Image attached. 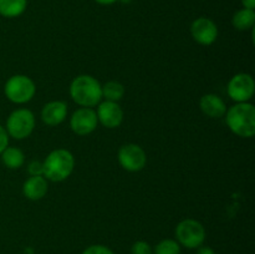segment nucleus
I'll use <instances>...</instances> for the list:
<instances>
[{
	"instance_id": "nucleus-1",
	"label": "nucleus",
	"mask_w": 255,
	"mask_h": 254,
	"mask_svg": "<svg viewBox=\"0 0 255 254\" xmlns=\"http://www.w3.org/2000/svg\"><path fill=\"white\" fill-rule=\"evenodd\" d=\"M226 122L234 134L251 138L255 134V107L251 102H238L226 112Z\"/></svg>"
},
{
	"instance_id": "nucleus-2",
	"label": "nucleus",
	"mask_w": 255,
	"mask_h": 254,
	"mask_svg": "<svg viewBox=\"0 0 255 254\" xmlns=\"http://www.w3.org/2000/svg\"><path fill=\"white\" fill-rule=\"evenodd\" d=\"M70 96L81 107H94L101 102L102 86L91 75H79L70 85Z\"/></svg>"
},
{
	"instance_id": "nucleus-3",
	"label": "nucleus",
	"mask_w": 255,
	"mask_h": 254,
	"mask_svg": "<svg viewBox=\"0 0 255 254\" xmlns=\"http://www.w3.org/2000/svg\"><path fill=\"white\" fill-rule=\"evenodd\" d=\"M44 164V177L47 181L62 182L69 178L75 168V158L70 151L57 148L50 152Z\"/></svg>"
},
{
	"instance_id": "nucleus-4",
	"label": "nucleus",
	"mask_w": 255,
	"mask_h": 254,
	"mask_svg": "<svg viewBox=\"0 0 255 254\" xmlns=\"http://www.w3.org/2000/svg\"><path fill=\"white\" fill-rule=\"evenodd\" d=\"M174 234L179 246L187 249H197L203 246L207 237L203 224L193 218H186L179 222L174 229Z\"/></svg>"
},
{
	"instance_id": "nucleus-5",
	"label": "nucleus",
	"mask_w": 255,
	"mask_h": 254,
	"mask_svg": "<svg viewBox=\"0 0 255 254\" xmlns=\"http://www.w3.org/2000/svg\"><path fill=\"white\" fill-rule=\"evenodd\" d=\"M36 92L35 82L26 75H14L5 82L4 94L12 104L22 105L31 101Z\"/></svg>"
},
{
	"instance_id": "nucleus-6",
	"label": "nucleus",
	"mask_w": 255,
	"mask_h": 254,
	"mask_svg": "<svg viewBox=\"0 0 255 254\" xmlns=\"http://www.w3.org/2000/svg\"><path fill=\"white\" fill-rule=\"evenodd\" d=\"M35 128V116L30 110L16 109L9 115L6 120V129L9 137L15 139H24L32 133Z\"/></svg>"
},
{
	"instance_id": "nucleus-7",
	"label": "nucleus",
	"mask_w": 255,
	"mask_h": 254,
	"mask_svg": "<svg viewBox=\"0 0 255 254\" xmlns=\"http://www.w3.org/2000/svg\"><path fill=\"white\" fill-rule=\"evenodd\" d=\"M255 92V82L252 75L241 72L237 74L229 80L227 86V94L233 101L238 102H249Z\"/></svg>"
},
{
	"instance_id": "nucleus-8",
	"label": "nucleus",
	"mask_w": 255,
	"mask_h": 254,
	"mask_svg": "<svg viewBox=\"0 0 255 254\" xmlns=\"http://www.w3.org/2000/svg\"><path fill=\"white\" fill-rule=\"evenodd\" d=\"M117 158L122 168L128 172L142 171L147 163L146 152L136 143H127L121 146Z\"/></svg>"
},
{
	"instance_id": "nucleus-9",
	"label": "nucleus",
	"mask_w": 255,
	"mask_h": 254,
	"mask_svg": "<svg viewBox=\"0 0 255 254\" xmlns=\"http://www.w3.org/2000/svg\"><path fill=\"white\" fill-rule=\"evenodd\" d=\"M99 125L97 115L91 107H80L72 114L70 119V127L72 132L79 136H86L92 133Z\"/></svg>"
},
{
	"instance_id": "nucleus-10",
	"label": "nucleus",
	"mask_w": 255,
	"mask_h": 254,
	"mask_svg": "<svg viewBox=\"0 0 255 254\" xmlns=\"http://www.w3.org/2000/svg\"><path fill=\"white\" fill-rule=\"evenodd\" d=\"M191 34L194 41L198 42L199 45L209 46L218 37V27L212 19L201 16L192 22Z\"/></svg>"
},
{
	"instance_id": "nucleus-11",
	"label": "nucleus",
	"mask_w": 255,
	"mask_h": 254,
	"mask_svg": "<svg viewBox=\"0 0 255 254\" xmlns=\"http://www.w3.org/2000/svg\"><path fill=\"white\" fill-rule=\"evenodd\" d=\"M96 115L100 124L107 128H116L124 121V110L121 109L119 102L106 101V100L100 102Z\"/></svg>"
},
{
	"instance_id": "nucleus-12",
	"label": "nucleus",
	"mask_w": 255,
	"mask_h": 254,
	"mask_svg": "<svg viewBox=\"0 0 255 254\" xmlns=\"http://www.w3.org/2000/svg\"><path fill=\"white\" fill-rule=\"evenodd\" d=\"M67 116V104L61 100L50 101L42 107L41 120L47 126H57Z\"/></svg>"
},
{
	"instance_id": "nucleus-13",
	"label": "nucleus",
	"mask_w": 255,
	"mask_h": 254,
	"mask_svg": "<svg viewBox=\"0 0 255 254\" xmlns=\"http://www.w3.org/2000/svg\"><path fill=\"white\" fill-rule=\"evenodd\" d=\"M49 191L47 179L44 176H30L22 184V193L30 201H40Z\"/></svg>"
},
{
	"instance_id": "nucleus-14",
	"label": "nucleus",
	"mask_w": 255,
	"mask_h": 254,
	"mask_svg": "<svg viewBox=\"0 0 255 254\" xmlns=\"http://www.w3.org/2000/svg\"><path fill=\"white\" fill-rule=\"evenodd\" d=\"M199 106L202 112L211 119H221L227 112L226 102L216 94H207L202 96Z\"/></svg>"
},
{
	"instance_id": "nucleus-15",
	"label": "nucleus",
	"mask_w": 255,
	"mask_h": 254,
	"mask_svg": "<svg viewBox=\"0 0 255 254\" xmlns=\"http://www.w3.org/2000/svg\"><path fill=\"white\" fill-rule=\"evenodd\" d=\"M27 0H0V15L7 19L17 17L26 10Z\"/></svg>"
},
{
	"instance_id": "nucleus-16",
	"label": "nucleus",
	"mask_w": 255,
	"mask_h": 254,
	"mask_svg": "<svg viewBox=\"0 0 255 254\" xmlns=\"http://www.w3.org/2000/svg\"><path fill=\"white\" fill-rule=\"evenodd\" d=\"M1 161L4 166L9 169H17L24 164L25 156L24 152L17 147L7 146L4 151L1 152Z\"/></svg>"
},
{
	"instance_id": "nucleus-17",
	"label": "nucleus",
	"mask_w": 255,
	"mask_h": 254,
	"mask_svg": "<svg viewBox=\"0 0 255 254\" xmlns=\"http://www.w3.org/2000/svg\"><path fill=\"white\" fill-rule=\"evenodd\" d=\"M232 24H233V26L236 27L237 30H241V31H247V30L249 29H253L255 24L254 10L246 9V7L238 10V11L233 15Z\"/></svg>"
},
{
	"instance_id": "nucleus-18",
	"label": "nucleus",
	"mask_w": 255,
	"mask_h": 254,
	"mask_svg": "<svg viewBox=\"0 0 255 254\" xmlns=\"http://www.w3.org/2000/svg\"><path fill=\"white\" fill-rule=\"evenodd\" d=\"M125 87L119 81H109L102 86V97L106 101L119 102L124 97Z\"/></svg>"
},
{
	"instance_id": "nucleus-19",
	"label": "nucleus",
	"mask_w": 255,
	"mask_h": 254,
	"mask_svg": "<svg viewBox=\"0 0 255 254\" xmlns=\"http://www.w3.org/2000/svg\"><path fill=\"white\" fill-rule=\"evenodd\" d=\"M154 254H181V246L176 239H162L153 249Z\"/></svg>"
},
{
	"instance_id": "nucleus-20",
	"label": "nucleus",
	"mask_w": 255,
	"mask_h": 254,
	"mask_svg": "<svg viewBox=\"0 0 255 254\" xmlns=\"http://www.w3.org/2000/svg\"><path fill=\"white\" fill-rule=\"evenodd\" d=\"M152 247L144 241H137L132 244L131 254H152Z\"/></svg>"
},
{
	"instance_id": "nucleus-21",
	"label": "nucleus",
	"mask_w": 255,
	"mask_h": 254,
	"mask_svg": "<svg viewBox=\"0 0 255 254\" xmlns=\"http://www.w3.org/2000/svg\"><path fill=\"white\" fill-rule=\"evenodd\" d=\"M81 254H115V252L104 244H92L84 249Z\"/></svg>"
},
{
	"instance_id": "nucleus-22",
	"label": "nucleus",
	"mask_w": 255,
	"mask_h": 254,
	"mask_svg": "<svg viewBox=\"0 0 255 254\" xmlns=\"http://www.w3.org/2000/svg\"><path fill=\"white\" fill-rule=\"evenodd\" d=\"M30 176H44V164L40 161H31L27 166Z\"/></svg>"
},
{
	"instance_id": "nucleus-23",
	"label": "nucleus",
	"mask_w": 255,
	"mask_h": 254,
	"mask_svg": "<svg viewBox=\"0 0 255 254\" xmlns=\"http://www.w3.org/2000/svg\"><path fill=\"white\" fill-rule=\"evenodd\" d=\"M7 146H9V134H7L5 127L0 125V154Z\"/></svg>"
},
{
	"instance_id": "nucleus-24",
	"label": "nucleus",
	"mask_w": 255,
	"mask_h": 254,
	"mask_svg": "<svg viewBox=\"0 0 255 254\" xmlns=\"http://www.w3.org/2000/svg\"><path fill=\"white\" fill-rule=\"evenodd\" d=\"M196 254H216L213 248L208 246H201L197 248V253Z\"/></svg>"
},
{
	"instance_id": "nucleus-25",
	"label": "nucleus",
	"mask_w": 255,
	"mask_h": 254,
	"mask_svg": "<svg viewBox=\"0 0 255 254\" xmlns=\"http://www.w3.org/2000/svg\"><path fill=\"white\" fill-rule=\"evenodd\" d=\"M242 4H243V7H246V9H255V0H242Z\"/></svg>"
},
{
	"instance_id": "nucleus-26",
	"label": "nucleus",
	"mask_w": 255,
	"mask_h": 254,
	"mask_svg": "<svg viewBox=\"0 0 255 254\" xmlns=\"http://www.w3.org/2000/svg\"><path fill=\"white\" fill-rule=\"evenodd\" d=\"M96 2H99L100 5H111L114 2L119 1V0H95Z\"/></svg>"
},
{
	"instance_id": "nucleus-27",
	"label": "nucleus",
	"mask_w": 255,
	"mask_h": 254,
	"mask_svg": "<svg viewBox=\"0 0 255 254\" xmlns=\"http://www.w3.org/2000/svg\"><path fill=\"white\" fill-rule=\"evenodd\" d=\"M120 1H122V2H129V1H131V0H120Z\"/></svg>"
}]
</instances>
